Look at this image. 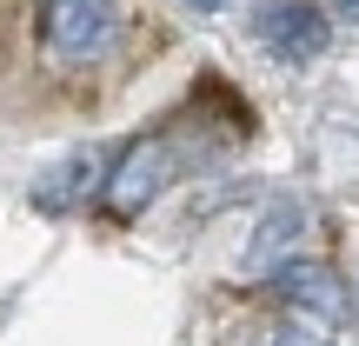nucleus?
<instances>
[{
    "mask_svg": "<svg viewBox=\"0 0 359 346\" xmlns=\"http://www.w3.org/2000/svg\"><path fill=\"white\" fill-rule=\"evenodd\" d=\"M333 7H339V13H346V20H353V27H359V0H333Z\"/></svg>",
    "mask_w": 359,
    "mask_h": 346,
    "instance_id": "nucleus-9",
    "label": "nucleus"
},
{
    "mask_svg": "<svg viewBox=\"0 0 359 346\" xmlns=\"http://www.w3.org/2000/svg\"><path fill=\"white\" fill-rule=\"evenodd\" d=\"M326 40H333V20H326L313 0H266V7H259V47H266L273 60L306 67V60L326 53Z\"/></svg>",
    "mask_w": 359,
    "mask_h": 346,
    "instance_id": "nucleus-3",
    "label": "nucleus"
},
{
    "mask_svg": "<svg viewBox=\"0 0 359 346\" xmlns=\"http://www.w3.org/2000/svg\"><path fill=\"white\" fill-rule=\"evenodd\" d=\"M259 346H333V340H326V333H313V326H273Z\"/></svg>",
    "mask_w": 359,
    "mask_h": 346,
    "instance_id": "nucleus-7",
    "label": "nucleus"
},
{
    "mask_svg": "<svg viewBox=\"0 0 359 346\" xmlns=\"http://www.w3.org/2000/svg\"><path fill=\"white\" fill-rule=\"evenodd\" d=\"M299 233H306V206H299V200H273L266 213H259L253 240H246V273L266 280L280 260H293V240H299Z\"/></svg>",
    "mask_w": 359,
    "mask_h": 346,
    "instance_id": "nucleus-6",
    "label": "nucleus"
},
{
    "mask_svg": "<svg viewBox=\"0 0 359 346\" xmlns=\"http://www.w3.org/2000/svg\"><path fill=\"white\" fill-rule=\"evenodd\" d=\"M107 167H114V160H107L100 147H67V154L34 180V206L40 213H74L80 200H100Z\"/></svg>",
    "mask_w": 359,
    "mask_h": 346,
    "instance_id": "nucleus-5",
    "label": "nucleus"
},
{
    "mask_svg": "<svg viewBox=\"0 0 359 346\" xmlns=\"http://www.w3.org/2000/svg\"><path fill=\"white\" fill-rule=\"evenodd\" d=\"M120 34L114 0H47L40 7V53L53 67H93Z\"/></svg>",
    "mask_w": 359,
    "mask_h": 346,
    "instance_id": "nucleus-1",
    "label": "nucleus"
},
{
    "mask_svg": "<svg viewBox=\"0 0 359 346\" xmlns=\"http://www.w3.org/2000/svg\"><path fill=\"white\" fill-rule=\"evenodd\" d=\"M180 7H187V13H226L233 0H180Z\"/></svg>",
    "mask_w": 359,
    "mask_h": 346,
    "instance_id": "nucleus-8",
    "label": "nucleus"
},
{
    "mask_svg": "<svg viewBox=\"0 0 359 346\" xmlns=\"http://www.w3.org/2000/svg\"><path fill=\"white\" fill-rule=\"evenodd\" d=\"M266 280H273V293H280L286 307L313 313V320H326V326H339V320H346V280H339V273L326 267V260L293 253V260H280V267H273Z\"/></svg>",
    "mask_w": 359,
    "mask_h": 346,
    "instance_id": "nucleus-4",
    "label": "nucleus"
},
{
    "mask_svg": "<svg viewBox=\"0 0 359 346\" xmlns=\"http://www.w3.org/2000/svg\"><path fill=\"white\" fill-rule=\"evenodd\" d=\"M173 173H180L173 140H167V133H140V140H133L127 154L107 167V180H100V206H107L114 220H140L147 206L167 193Z\"/></svg>",
    "mask_w": 359,
    "mask_h": 346,
    "instance_id": "nucleus-2",
    "label": "nucleus"
}]
</instances>
